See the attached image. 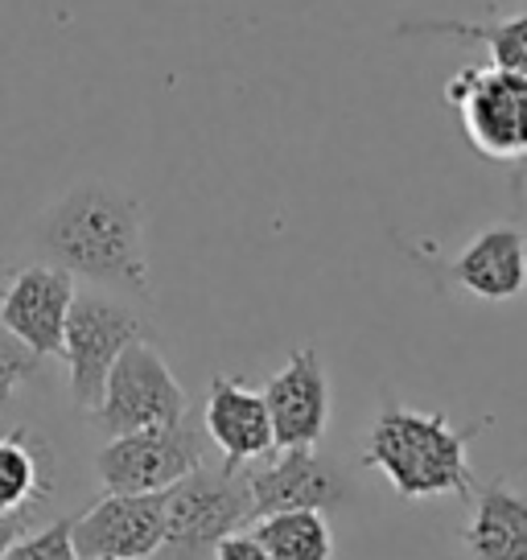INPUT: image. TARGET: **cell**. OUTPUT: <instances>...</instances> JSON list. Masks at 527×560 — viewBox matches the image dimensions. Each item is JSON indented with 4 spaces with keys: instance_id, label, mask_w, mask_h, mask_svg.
<instances>
[{
    "instance_id": "obj_4",
    "label": "cell",
    "mask_w": 527,
    "mask_h": 560,
    "mask_svg": "<svg viewBox=\"0 0 527 560\" xmlns=\"http://www.w3.org/2000/svg\"><path fill=\"white\" fill-rule=\"evenodd\" d=\"M186 412H190L186 387L177 384L165 354L149 338H137L116 354L104 380V396L87 417H95L107 438H120L149 424H174Z\"/></svg>"
},
{
    "instance_id": "obj_20",
    "label": "cell",
    "mask_w": 527,
    "mask_h": 560,
    "mask_svg": "<svg viewBox=\"0 0 527 560\" xmlns=\"http://www.w3.org/2000/svg\"><path fill=\"white\" fill-rule=\"evenodd\" d=\"M214 560H277V557L264 548V540L256 532L235 527V532H227L223 540L214 544Z\"/></svg>"
},
{
    "instance_id": "obj_7",
    "label": "cell",
    "mask_w": 527,
    "mask_h": 560,
    "mask_svg": "<svg viewBox=\"0 0 527 560\" xmlns=\"http://www.w3.org/2000/svg\"><path fill=\"white\" fill-rule=\"evenodd\" d=\"M478 153L494 161L527 158V74L503 67H466L445 88Z\"/></svg>"
},
{
    "instance_id": "obj_3",
    "label": "cell",
    "mask_w": 527,
    "mask_h": 560,
    "mask_svg": "<svg viewBox=\"0 0 527 560\" xmlns=\"http://www.w3.org/2000/svg\"><path fill=\"white\" fill-rule=\"evenodd\" d=\"M251 524L244 466H198L165 490V544L153 560H214V544Z\"/></svg>"
},
{
    "instance_id": "obj_18",
    "label": "cell",
    "mask_w": 527,
    "mask_h": 560,
    "mask_svg": "<svg viewBox=\"0 0 527 560\" xmlns=\"http://www.w3.org/2000/svg\"><path fill=\"white\" fill-rule=\"evenodd\" d=\"M42 371V354L21 342L17 334L0 322V408H9L21 387Z\"/></svg>"
},
{
    "instance_id": "obj_12",
    "label": "cell",
    "mask_w": 527,
    "mask_h": 560,
    "mask_svg": "<svg viewBox=\"0 0 527 560\" xmlns=\"http://www.w3.org/2000/svg\"><path fill=\"white\" fill-rule=\"evenodd\" d=\"M207 438L227 466H251L256 457L272 454V420L260 392H251L235 375H214L207 400Z\"/></svg>"
},
{
    "instance_id": "obj_17",
    "label": "cell",
    "mask_w": 527,
    "mask_h": 560,
    "mask_svg": "<svg viewBox=\"0 0 527 560\" xmlns=\"http://www.w3.org/2000/svg\"><path fill=\"white\" fill-rule=\"evenodd\" d=\"M251 532L264 540V548L277 560H330L335 536L321 511H272L251 520Z\"/></svg>"
},
{
    "instance_id": "obj_13",
    "label": "cell",
    "mask_w": 527,
    "mask_h": 560,
    "mask_svg": "<svg viewBox=\"0 0 527 560\" xmlns=\"http://www.w3.org/2000/svg\"><path fill=\"white\" fill-rule=\"evenodd\" d=\"M457 289L482 301H511L527 284V240L515 228H487L461 247L449 264Z\"/></svg>"
},
{
    "instance_id": "obj_1",
    "label": "cell",
    "mask_w": 527,
    "mask_h": 560,
    "mask_svg": "<svg viewBox=\"0 0 527 560\" xmlns=\"http://www.w3.org/2000/svg\"><path fill=\"white\" fill-rule=\"evenodd\" d=\"M37 252L99 289L128 298H149V256H144V210L132 194L83 182L62 194L34 235Z\"/></svg>"
},
{
    "instance_id": "obj_14",
    "label": "cell",
    "mask_w": 527,
    "mask_h": 560,
    "mask_svg": "<svg viewBox=\"0 0 527 560\" xmlns=\"http://www.w3.org/2000/svg\"><path fill=\"white\" fill-rule=\"evenodd\" d=\"M461 540L470 560H527V499L503 478L487 482Z\"/></svg>"
},
{
    "instance_id": "obj_11",
    "label": "cell",
    "mask_w": 527,
    "mask_h": 560,
    "mask_svg": "<svg viewBox=\"0 0 527 560\" xmlns=\"http://www.w3.org/2000/svg\"><path fill=\"white\" fill-rule=\"evenodd\" d=\"M260 396L268 404L277 450H309L321 441L330 424V384L317 350H293L289 363L264 384Z\"/></svg>"
},
{
    "instance_id": "obj_15",
    "label": "cell",
    "mask_w": 527,
    "mask_h": 560,
    "mask_svg": "<svg viewBox=\"0 0 527 560\" xmlns=\"http://www.w3.org/2000/svg\"><path fill=\"white\" fill-rule=\"evenodd\" d=\"M54 490V450L34 429L0 438V511H34Z\"/></svg>"
},
{
    "instance_id": "obj_5",
    "label": "cell",
    "mask_w": 527,
    "mask_h": 560,
    "mask_svg": "<svg viewBox=\"0 0 527 560\" xmlns=\"http://www.w3.org/2000/svg\"><path fill=\"white\" fill-rule=\"evenodd\" d=\"M207 445H211L207 429H194L186 417L174 424H149L107 441L95 454V474L104 490L116 494L169 490L207 462Z\"/></svg>"
},
{
    "instance_id": "obj_9",
    "label": "cell",
    "mask_w": 527,
    "mask_h": 560,
    "mask_svg": "<svg viewBox=\"0 0 527 560\" xmlns=\"http://www.w3.org/2000/svg\"><path fill=\"white\" fill-rule=\"evenodd\" d=\"M74 277L58 264H30L0 280V322L17 334L25 347L50 359L62 354V334L74 305Z\"/></svg>"
},
{
    "instance_id": "obj_2",
    "label": "cell",
    "mask_w": 527,
    "mask_h": 560,
    "mask_svg": "<svg viewBox=\"0 0 527 560\" xmlns=\"http://www.w3.org/2000/svg\"><path fill=\"white\" fill-rule=\"evenodd\" d=\"M478 424L454 429L445 412H412L400 404H384L371 424L363 466L379 470L405 499H441L454 494L461 503L475 499L470 441Z\"/></svg>"
},
{
    "instance_id": "obj_16",
    "label": "cell",
    "mask_w": 527,
    "mask_h": 560,
    "mask_svg": "<svg viewBox=\"0 0 527 560\" xmlns=\"http://www.w3.org/2000/svg\"><path fill=\"white\" fill-rule=\"evenodd\" d=\"M400 34L412 37H461V42H482L491 50L494 67L527 74V13L503 21H408Z\"/></svg>"
},
{
    "instance_id": "obj_21",
    "label": "cell",
    "mask_w": 527,
    "mask_h": 560,
    "mask_svg": "<svg viewBox=\"0 0 527 560\" xmlns=\"http://www.w3.org/2000/svg\"><path fill=\"white\" fill-rule=\"evenodd\" d=\"M30 515H34V511H0V560H4V552L17 544V536H25Z\"/></svg>"
},
{
    "instance_id": "obj_6",
    "label": "cell",
    "mask_w": 527,
    "mask_h": 560,
    "mask_svg": "<svg viewBox=\"0 0 527 560\" xmlns=\"http://www.w3.org/2000/svg\"><path fill=\"white\" fill-rule=\"evenodd\" d=\"M137 338H149V322L132 305L107 293H74L67 334H62V359H67V384L79 412H91L99 404L116 354Z\"/></svg>"
},
{
    "instance_id": "obj_19",
    "label": "cell",
    "mask_w": 527,
    "mask_h": 560,
    "mask_svg": "<svg viewBox=\"0 0 527 560\" xmlns=\"http://www.w3.org/2000/svg\"><path fill=\"white\" fill-rule=\"evenodd\" d=\"M4 560H79L74 548V515L54 520L34 536H17V544L4 552Z\"/></svg>"
},
{
    "instance_id": "obj_10",
    "label": "cell",
    "mask_w": 527,
    "mask_h": 560,
    "mask_svg": "<svg viewBox=\"0 0 527 560\" xmlns=\"http://www.w3.org/2000/svg\"><path fill=\"white\" fill-rule=\"evenodd\" d=\"M244 474L247 494H251V520L272 515V511H326L351 494L347 474L330 457L317 454V445L284 450L268 466H251V470L244 466Z\"/></svg>"
},
{
    "instance_id": "obj_8",
    "label": "cell",
    "mask_w": 527,
    "mask_h": 560,
    "mask_svg": "<svg viewBox=\"0 0 527 560\" xmlns=\"http://www.w3.org/2000/svg\"><path fill=\"white\" fill-rule=\"evenodd\" d=\"M165 544V490L116 494L74 515V548L79 560H153Z\"/></svg>"
}]
</instances>
